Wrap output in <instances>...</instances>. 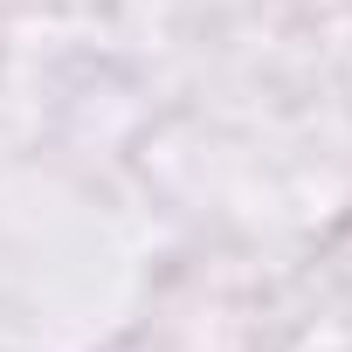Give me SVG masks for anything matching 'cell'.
Segmentation results:
<instances>
[]
</instances>
